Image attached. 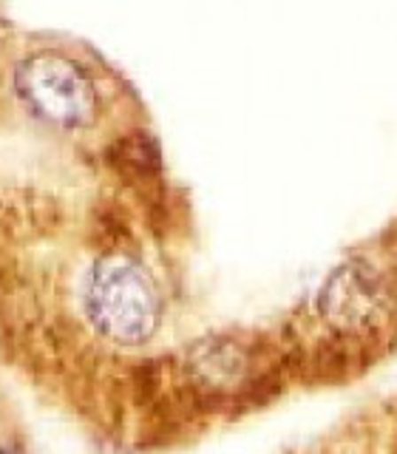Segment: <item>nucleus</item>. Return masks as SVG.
I'll return each instance as SVG.
<instances>
[{"mask_svg":"<svg viewBox=\"0 0 397 454\" xmlns=\"http://www.w3.org/2000/svg\"><path fill=\"white\" fill-rule=\"evenodd\" d=\"M111 160L120 170L131 176H148L160 168V151H156L153 139L145 134H134L122 139L117 148L111 151Z\"/></svg>","mask_w":397,"mask_h":454,"instance_id":"nucleus-4","label":"nucleus"},{"mask_svg":"<svg viewBox=\"0 0 397 454\" xmlns=\"http://www.w3.org/2000/svg\"><path fill=\"white\" fill-rule=\"evenodd\" d=\"M18 94L40 120L82 128L97 117V89L80 63L57 51H37L18 68Z\"/></svg>","mask_w":397,"mask_h":454,"instance_id":"nucleus-2","label":"nucleus"},{"mask_svg":"<svg viewBox=\"0 0 397 454\" xmlns=\"http://www.w3.org/2000/svg\"><path fill=\"white\" fill-rule=\"evenodd\" d=\"M321 316L344 333H361L386 316L389 298L383 281L363 262L344 264L323 284L318 298Z\"/></svg>","mask_w":397,"mask_h":454,"instance_id":"nucleus-3","label":"nucleus"},{"mask_svg":"<svg viewBox=\"0 0 397 454\" xmlns=\"http://www.w3.org/2000/svg\"><path fill=\"white\" fill-rule=\"evenodd\" d=\"M85 312L113 344H145L160 326V295L148 273L125 255L99 259L85 281Z\"/></svg>","mask_w":397,"mask_h":454,"instance_id":"nucleus-1","label":"nucleus"}]
</instances>
